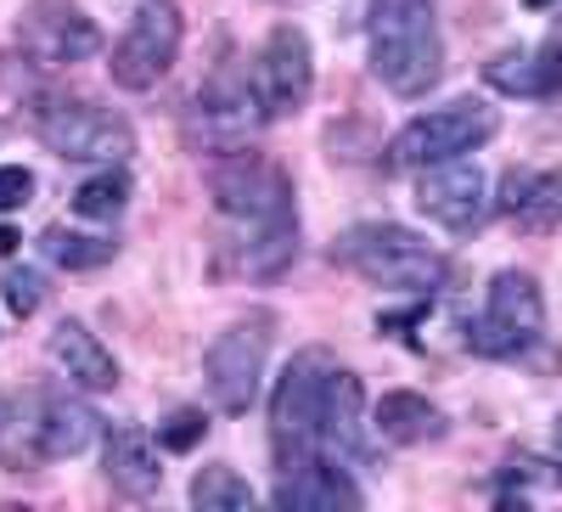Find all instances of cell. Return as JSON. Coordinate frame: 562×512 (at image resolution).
Masks as SVG:
<instances>
[{"mask_svg":"<svg viewBox=\"0 0 562 512\" xmlns=\"http://www.w3.org/2000/svg\"><path fill=\"white\" fill-rule=\"evenodd\" d=\"M293 259H299V214L254 225V237L243 243V270L259 276V282H276L281 270H293Z\"/></svg>","mask_w":562,"mask_h":512,"instance_id":"ffe728a7","label":"cell"},{"mask_svg":"<svg viewBox=\"0 0 562 512\" xmlns=\"http://www.w3.org/2000/svg\"><path fill=\"white\" fill-rule=\"evenodd\" d=\"M124 203H130V175L119 164H108L102 175H90L74 192V214H85V220H119Z\"/></svg>","mask_w":562,"mask_h":512,"instance_id":"603a6c76","label":"cell"},{"mask_svg":"<svg viewBox=\"0 0 562 512\" xmlns=\"http://www.w3.org/2000/svg\"><path fill=\"white\" fill-rule=\"evenodd\" d=\"M248 90H254V108L265 124H281L310 108L315 97V52H310V34L299 23H276L265 34V45L254 52L248 68Z\"/></svg>","mask_w":562,"mask_h":512,"instance_id":"52a82bcc","label":"cell"},{"mask_svg":"<svg viewBox=\"0 0 562 512\" xmlns=\"http://www.w3.org/2000/svg\"><path fill=\"white\" fill-rule=\"evenodd\" d=\"M34 434H40L45 461H63V456H79L97 445L102 416L74 394V383L68 389H34Z\"/></svg>","mask_w":562,"mask_h":512,"instance_id":"9a60e30c","label":"cell"},{"mask_svg":"<svg viewBox=\"0 0 562 512\" xmlns=\"http://www.w3.org/2000/svg\"><path fill=\"white\" fill-rule=\"evenodd\" d=\"M270 315H248V321H231V327L209 344L203 355V383L209 400L225 416H243L259 400V378H265V360H270Z\"/></svg>","mask_w":562,"mask_h":512,"instance_id":"30bf717a","label":"cell"},{"mask_svg":"<svg viewBox=\"0 0 562 512\" xmlns=\"http://www.w3.org/2000/svg\"><path fill=\"white\" fill-rule=\"evenodd\" d=\"M484 79L506 97H535V52H495L484 63Z\"/></svg>","mask_w":562,"mask_h":512,"instance_id":"cb8c5ba5","label":"cell"},{"mask_svg":"<svg viewBox=\"0 0 562 512\" xmlns=\"http://www.w3.org/2000/svg\"><path fill=\"white\" fill-rule=\"evenodd\" d=\"M0 299H7L12 315L29 321V315L45 304V276H40V270H7V276H0Z\"/></svg>","mask_w":562,"mask_h":512,"instance_id":"d4e9b609","label":"cell"},{"mask_svg":"<svg viewBox=\"0 0 562 512\" xmlns=\"http://www.w3.org/2000/svg\"><path fill=\"white\" fill-rule=\"evenodd\" d=\"M371 428H378L389 445H428L445 434V411L428 394H411V389H389L371 411Z\"/></svg>","mask_w":562,"mask_h":512,"instance_id":"d6986e66","label":"cell"},{"mask_svg":"<svg viewBox=\"0 0 562 512\" xmlns=\"http://www.w3.org/2000/svg\"><path fill=\"white\" fill-rule=\"evenodd\" d=\"M321 456L338 461H371V439H366V389L355 371L333 366L321 394Z\"/></svg>","mask_w":562,"mask_h":512,"instance_id":"5bb4252c","label":"cell"},{"mask_svg":"<svg viewBox=\"0 0 562 512\" xmlns=\"http://www.w3.org/2000/svg\"><path fill=\"white\" fill-rule=\"evenodd\" d=\"M209 434V416L203 411H175L169 423H158V445L164 450H198Z\"/></svg>","mask_w":562,"mask_h":512,"instance_id":"484cf974","label":"cell"},{"mask_svg":"<svg viewBox=\"0 0 562 512\" xmlns=\"http://www.w3.org/2000/svg\"><path fill=\"white\" fill-rule=\"evenodd\" d=\"M501 130V113L490 102H450V108H434L411 119L394 142H389V169H428V164H445V158H467L479 153L484 142H495Z\"/></svg>","mask_w":562,"mask_h":512,"instance_id":"5b68a950","label":"cell"},{"mask_svg":"<svg viewBox=\"0 0 562 512\" xmlns=\"http://www.w3.org/2000/svg\"><path fill=\"white\" fill-rule=\"evenodd\" d=\"M158 450H164V445H153L140 428H119V434L108 439V456H102V474H108V485H113L119 496H130V501H147V496H158V485H164Z\"/></svg>","mask_w":562,"mask_h":512,"instance_id":"ac0fdd59","label":"cell"},{"mask_svg":"<svg viewBox=\"0 0 562 512\" xmlns=\"http://www.w3.org/2000/svg\"><path fill=\"white\" fill-rule=\"evenodd\" d=\"M333 349H299L281 371V383L270 394V450H276V474L299 468V461L321 456V394L333 378Z\"/></svg>","mask_w":562,"mask_h":512,"instance_id":"3957f363","label":"cell"},{"mask_svg":"<svg viewBox=\"0 0 562 512\" xmlns=\"http://www.w3.org/2000/svg\"><path fill=\"white\" fill-rule=\"evenodd\" d=\"M45 355H52V366L74 389H90V394L119 389V360H113V349L97 333L85 327V321H57L52 338H45Z\"/></svg>","mask_w":562,"mask_h":512,"instance_id":"2e32d148","label":"cell"},{"mask_svg":"<svg viewBox=\"0 0 562 512\" xmlns=\"http://www.w3.org/2000/svg\"><path fill=\"white\" fill-rule=\"evenodd\" d=\"M34 130H40V142L68 164H124L135 153V130L119 113L85 102V97H40Z\"/></svg>","mask_w":562,"mask_h":512,"instance_id":"277c9868","label":"cell"},{"mask_svg":"<svg viewBox=\"0 0 562 512\" xmlns=\"http://www.w3.org/2000/svg\"><path fill=\"white\" fill-rule=\"evenodd\" d=\"M546 333V299H540V282L529 270H501L490 282V299H484V315L467 327V344L490 360H512L535 349Z\"/></svg>","mask_w":562,"mask_h":512,"instance_id":"ba28073f","label":"cell"},{"mask_svg":"<svg viewBox=\"0 0 562 512\" xmlns=\"http://www.w3.org/2000/svg\"><path fill=\"white\" fill-rule=\"evenodd\" d=\"M557 479H562V416H557Z\"/></svg>","mask_w":562,"mask_h":512,"instance_id":"f546056e","label":"cell"},{"mask_svg":"<svg viewBox=\"0 0 562 512\" xmlns=\"http://www.w3.org/2000/svg\"><path fill=\"white\" fill-rule=\"evenodd\" d=\"M333 259H344L355 276H366L371 288H389V293H434L450 270L428 237H416L411 225H394V220L344 231Z\"/></svg>","mask_w":562,"mask_h":512,"instance_id":"7a4b0ae2","label":"cell"},{"mask_svg":"<svg viewBox=\"0 0 562 512\" xmlns=\"http://www.w3.org/2000/svg\"><path fill=\"white\" fill-rule=\"evenodd\" d=\"M209 198H214V209L225 220H243L248 231L270 225V220H293V180H288V169L270 164L254 147L220 153L209 164Z\"/></svg>","mask_w":562,"mask_h":512,"instance_id":"8992f818","label":"cell"},{"mask_svg":"<svg viewBox=\"0 0 562 512\" xmlns=\"http://www.w3.org/2000/svg\"><path fill=\"white\" fill-rule=\"evenodd\" d=\"M270 501L281 512H360L366 507L360 485L344 474L338 456H310V461H299V468H288L276 479Z\"/></svg>","mask_w":562,"mask_h":512,"instance_id":"4fadbf2b","label":"cell"},{"mask_svg":"<svg viewBox=\"0 0 562 512\" xmlns=\"http://www.w3.org/2000/svg\"><path fill=\"white\" fill-rule=\"evenodd\" d=\"M34 198V175L23 164H0V214H18Z\"/></svg>","mask_w":562,"mask_h":512,"instance_id":"83f0119b","label":"cell"},{"mask_svg":"<svg viewBox=\"0 0 562 512\" xmlns=\"http://www.w3.org/2000/svg\"><path fill=\"white\" fill-rule=\"evenodd\" d=\"M7 416H12V394H0V423H7Z\"/></svg>","mask_w":562,"mask_h":512,"instance_id":"4dcf8cb0","label":"cell"},{"mask_svg":"<svg viewBox=\"0 0 562 512\" xmlns=\"http://www.w3.org/2000/svg\"><path fill=\"white\" fill-rule=\"evenodd\" d=\"M416 209L428 214L434 225H445V231H479L484 214H490L484 169L467 164V158L428 164V169H422V180H416Z\"/></svg>","mask_w":562,"mask_h":512,"instance_id":"7c38bea8","label":"cell"},{"mask_svg":"<svg viewBox=\"0 0 562 512\" xmlns=\"http://www.w3.org/2000/svg\"><path fill=\"white\" fill-rule=\"evenodd\" d=\"M192 507H198V512H243V507H254V485H248L237 468L214 461V468H203V474L192 479Z\"/></svg>","mask_w":562,"mask_h":512,"instance_id":"7402d4cb","label":"cell"},{"mask_svg":"<svg viewBox=\"0 0 562 512\" xmlns=\"http://www.w3.org/2000/svg\"><path fill=\"white\" fill-rule=\"evenodd\" d=\"M18 40L40 68L85 63V57L102 52V29L79 7H68V0H34V7L23 12V23H18Z\"/></svg>","mask_w":562,"mask_h":512,"instance_id":"8fae6325","label":"cell"},{"mask_svg":"<svg viewBox=\"0 0 562 512\" xmlns=\"http://www.w3.org/2000/svg\"><path fill=\"white\" fill-rule=\"evenodd\" d=\"M7 135H12V130H7V124H0V142H7Z\"/></svg>","mask_w":562,"mask_h":512,"instance_id":"1f68e13d","label":"cell"},{"mask_svg":"<svg viewBox=\"0 0 562 512\" xmlns=\"http://www.w3.org/2000/svg\"><path fill=\"white\" fill-rule=\"evenodd\" d=\"M371 74L394 97L416 102L445 79V40L428 0H371Z\"/></svg>","mask_w":562,"mask_h":512,"instance_id":"6da1fadb","label":"cell"},{"mask_svg":"<svg viewBox=\"0 0 562 512\" xmlns=\"http://www.w3.org/2000/svg\"><path fill=\"white\" fill-rule=\"evenodd\" d=\"M180 40H186V18L175 0H140L130 29L113 40V57H108L113 85L119 90H153L175 68Z\"/></svg>","mask_w":562,"mask_h":512,"instance_id":"9c48e42d","label":"cell"},{"mask_svg":"<svg viewBox=\"0 0 562 512\" xmlns=\"http://www.w3.org/2000/svg\"><path fill=\"white\" fill-rule=\"evenodd\" d=\"M495 209L518 220V231L546 237V231H557V220H562V175H551V169H506Z\"/></svg>","mask_w":562,"mask_h":512,"instance_id":"e0dca14e","label":"cell"},{"mask_svg":"<svg viewBox=\"0 0 562 512\" xmlns=\"http://www.w3.org/2000/svg\"><path fill=\"white\" fill-rule=\"evenodd\" d=\"M562 90V40H540L535 45V97H557Z\"/></svg>","mask_w":562,"mask_h":512,"instance_id":"4316f807","label":"cell"},{"mask_svg":"<svg viewBox=\"0 0 562 512\" xmlns=\"http://www.w3.org/2000/svg\"><path fill=\"white\" fill-rule=\"evenodd\" d=\"M40 254L52 265H63V270H102L119 254V243L113 237H90V231H74V225H45Z\"/></svg>","mask_w":562,"mask_h":512,"instance_id":"44dd1931","label":"cell"},{"mask_svg":"<svg viewBox=\"0 0 562 512\" xmlns=\"http://www.w3.org/2000/svg\"><path fill=\"white\" fill-rule=\"evenodd\" d=\"M18 243H23L18 231H12V225H0V259H7V254H18Z\"/></svg>","mask_w":562,"mask_h":512,"instance_id":"f1b7e54d","label":"cell"}]
</instances>
